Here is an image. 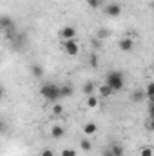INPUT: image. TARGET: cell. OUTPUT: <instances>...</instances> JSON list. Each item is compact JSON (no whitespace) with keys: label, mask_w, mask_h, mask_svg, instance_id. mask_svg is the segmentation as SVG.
Here are the masks:
<instances>
[{"label":"cell","mask_w":154,"mask_h":156,"mask_svg":"<svg viewBox=\"0 0 154 156\" xmlns=\"http://www.w3.org/2000/svg\"><path fill=\"white\" fill-rule=\"evenodd\" d=\"M38 93H40L42 98H45L51 104H54V102L60 100V85H56V83H44L40 87Z\"/></svg>","instance_id":"obj_1"},{"label":"cell","mask_w":154,"mask_h":156,"mask_svg":"<svg viewBox=\"0 0 154 156\" xmlns=\"http://www.w3.org/2000/svg\"><path fill=\"white\" fill-rule=\"evenodd\" d=\"M105 85H109V87L113 89V93L123 89V85H125V76H123V73H121V71H111V73L105 76Z\"/></svg>","instance_id":"obj_2"},{"label":"cell","mask_w":154,"mask_h":156,"mask_svg":"<svg viewBox=\"0 0 154 156\" xmlns=\"http://www.w3.org/2000/svg\"><path fill=\"white\" fill-rule=\"evenodd\" d=\"M62 49H64L69 56H76L78 53H80V45H78L76 40H64Z\"/></svg>","instance_id":"obj_3"},{"label":"cell","mask_w":154,"mask_h":156,"mask_svg":"<svg viewBox=\"0 0 154 156\" xmlns=\"http://www.w3.org/2000/svg\"><path fill=\"white\" fill-rule=\"evenodd\" d=\"M13 29H15L13 18L7 15H0V31H13Z\"/></svg>","instance_id":"obj_4"},{"label":"cell","mask_w":154,"mask_h":156,"mask_svg":"<svg viewBox=\"0 0 154 156\" xmlns=\"http://www.w3.org/2000/svg\"><path fill=\"white\" fill-rule=\"evenodd\" d=\"M76 29L73 27V26H65V27H62L60 29V38L62 40H75L76 38Z\"/></svg>","instance_id":"obj_5"},{"label":"cell","mask_w":154,"mask_h":156,"mask_svg":"<svg viewBox=\"0 0 154 156\" xmlns=\"http://www.w3.org/2000/svg\"><path fill=\"white\" fill-rule=\"evenodd\" d=\"M105 15L107 16H120L121 15V5L118 4V2H113V4H109V5H105Z\"/></svg>","instance_id":"obj_6"},{"label":"cell","mask_w":154,"mask_h":156,"mask_svg":"<svg viewBox=\"0 0 154 156\" xmlns=\"http://www.w3.org/2000/svg\"><path fill=\"white\" fill-rule=\"evenodd\" d=\"M118 47H120V51H123V53H131V51L134 49V42L131 38H121L118 42Z\"/></svg>","instance_id":"obj_7"},{"label":"cell","mask_w":154,"mask_h":156,"mask_svg":"<svg viewBox=\"0 0 154 156\" xmlns=\"http://www.w3.org/2000/svg\"><path fill=\"white\" fill-rule=\"evenodd\" d=\"M73 93H75V89L71 83L60 85V98H69V96H73Z\"/></svg>","instance_id":"obj_8"},{"label":"cell","mask_w":154,"mask_h":156,"mask_svg":"<svg viewBox=\"0 0 154 156\" xmlns=\"http://www.w3.org/2000/svg\"><path fill=\"white\" fill-rule=\"evenodd\" d=\"M109 151L113 153V156H123V154H125L123 145H121V144H118V142H114V144H111V145H109Z\"/></svg>","instance_id":"obj_9"},{"label":"cell","mask_w":154,"mask_h":156,"mask_svg":"<svg viewBox=\"0 0 154 156\" xmlns=\"http://www.w3.org/2000/svg\"><path fill=\"white\" fill-rule=\"evenodd\" d=\"M64 134H65V129H64L62 125H53V129H51V136H53L54 140L64 138Z\"/></svg>","instance_id":"obj_10"},{"label":"cell","mask_w":154,"mask_h":156,"mask_svg":"<svg viewBox=\"0 0 154 156\" xmlns=\"http://www.w3.org/2000/svg\"><path fill=\"white\" fill-rule=\"evenodd\" d=\"M82 93H83L85 96H93V94L96 93V85H94L93 82H87V83H83V87H82Z\"/></svg>","instance_id":"obj_11"},{"label":"cell","mask_w":154,"mask_h":156,"mask_svg":"<svg viewBox=\"0 0 154 156\" xmlns=\"http://www.w3.org/2000/svg\"><path fill=\"white\" fill-rule=\"evenodd\" d=\"M131 100H132L134 104H140V102H143V100H145V93H143L142 89H134V91H132V94H131Z\"/></svg>","instance_id":"obj_12"},{"label":"cell","mask_w":154,"mask_h":156,"mask_svg":"<svg viewBox=\"0 0 154 156\" xmlns=\"http://www.w3.org/2000/svg\"><path fill=\"white\" fill-rule=\"evenodd\" d=\"M96 131H98V127H96L94 122H87V123L83 125V134H85V136H91V134H94Z\"/></svg>","instance_id":"obj_13"},{"label":"cell","mask_w":154,"mask_h":156,"mask_svg":"<svg viewBox=\"0 0 154 156\" xmlns=\"http://www.w3.org/2000/svg\"><path fill=\"white\" fill-rule=\"evenodd\" d=\"M31 73H33L35 78H42L45 71H44V67H42L40 64H31Z\"/></svg>","instance_id":"obj_14"},{"label":"cell","mask_w":154,"mask_h":156,"mask_svg":"<svg viewBox=\"0 0 154 156\" xmlns=\"http://www.w3.org/2000/svg\"><path fill=\"white\" fill-rule=\"evenodd\" d=\"M98 93H100V96H102V98H107V96H111V94H113V89H111L109 85H105V83H103V85H100V87H98Z\"/></svg>","instance_id":"obj_15"},{"label":"cell","mask_w":154,"mask_h":156,"mask_svg":"<svg viewBox=\"0 0 154 156\" xmlns=\"http://www.w3.org/2000/svg\"><path fill=\"white\" fill-rule=\"evenodd\" d=\"M80 149H82L83 153H89V151L93 149V145H91V142H89L87 138H82V140H80Z\"/></svg>","instance_id":"obj_16"},{"label":"cell","mask_w":154,"mask_h":156,"mask_svg":"<svg viewBox=\"0 0 154 156\" xmlns=\"http://www.w3.org/2000/svg\"><path fill=\"white\" fill-rule=\"evenodd\" d=\"M143 93H145V98L152 100V98H154V83H152V82H151V83H147V89H145Z\"/></svg>","instance_id":"obj_17"},{"label":"cell","mask_w":154,"mask_h":156,"mask_svg":"<svg viewBox=\"0 0 154 156\" xmlns=\"http://www.w3.org/2000/svg\"><path fill=\"white\" fill-rule=\"evenodd\" d=\"M62 113H64V105L58 104V102H54V104H53V115L58 116V115H62Z\"/></svg>","instance_id":"obj_18"},{"label":"cell","mask_w":154,"mask_h":156,"mask_svg":"<svg viewBox=\"0 0 154 156\" xmlns=\"http://www.w3.org/2000/svg\"><path fill=\"white\" fill-rule=\"evenodd\" d=\"M89 66H91V67H98V55H96V53H91V56H89Z\"/></svg>","instance_id":"obj_19"},{"label":"cell","mask_w":154,"mask_h":156,"mask_svg":"<svg viewBox=\"0 0 154 156\" xmlns=\"http://www.w3.org/2000/svg\"><path fill=\"white\" fill-rule=\"evenodd\" d=\"M111 33H109V29H98L96 31V37H98V40H103V38H107Z\"/></svg>","instance_id":"obj_20"},{"label":"cell","mask_w":154,"mask_h":156,"mask_svg":"<svg viewBox=\"0 0 154 156\" xmlns=\"http://www.w3.org/2000/svg\"><path fill=\"white\" fill-rule=\"evenodd\" d=\"M87 105L89 107H98V98L93 94V96H87Z\"/></svg>","instance_id":"obj_21"},{"label":"cell","mask_w":154,"mask_h":156,"mask_svg":"<svg viewBox=\"0 0 154 156\" xmlns=\"http://www.w3.org/2000/svg\"><path fill=\"white\" fill-rule=\"evenodd\" d=\"M87 5L91 9H98V7H102V0H87Z\"/></svg>","instance_id":"obj_22"},{"label":"cell","mask_w":154,"mask_h":156,"mask_svg":"<svg viewBox=\"0 0 154 156\" xmlns=\"http://www.w3.org/2000/svg\"><path fill=\"white\" fill-rule=\"evenodd\" d=\"M140 156H152V147H143V149H140Z\"/></svg>","instance_id":"obj_23"},{"label":"cell","mask_w":154,"mask_h":156,"mask_svg":"<svg viewBox=\"0 0 154 156\" xmlns=\"http://www.w3.org/2000/svg\"><path fill=\"white\" fill-rule=\"evenodd\" d=\"M62 156H76V151L75 149H64L62 151Z\"/></svg>","instance_id":"obj_24"},{"label":"cell","mask_w":154,"mask_h":156,"mask_svg":"<svg viewBox=\"0 0 154 156\" xmlns=\"http://www.w3.org/2000/svg\"><path fill=\"white\" fill-rule=\"evenodd\" d=\"M42 156H54V151L47 147V149H44V151H42Z\"/></svg>","instance_id":"obj_25"},{"label":"cell","mask_w":154,"mask_h":156,"mask_svg":"<svg viewBox=\"0 0 154 156\" xmlns=\"http://www.w3.org/2000/svg\"><path fill=\"white\" fill-rule=\"evenodd\" d=\"M145 125H147V129H149V131H152V118H151V116L147 118V123H145Z\"/></svg>","instance_id":"obj_26"},{"label":"cell","mask_w":154,"mask_h":156,"mask_svg":"<svg viewBox=\"0 0 154 156\" xmlns=\"http://www.w3.org/2000/svg\"><path fill=\"white\" fill-rule=\"evenodd\" d=\"M102 156H113V153H111V151H109V147H107V149H103V151H102Z\"/></svg>","instance_id":"obj_27"},{"label":"cell","mask_w":154,"mask_h":156,"mask_svg":"<svg viewBox=\"0 0 154 156\" xmlns=\"http://www.w3.org/2000/svg\"><path fill=\"white\" fill-rule=\"evenodd\" d=\"M93 45H94V47H100V45H102V42H100V40H93Z\"/></svg>","instance_id":"obj_28"},{"label":"cell","mask_w":154,"mask_h":156,"mask_svg":"<svg viewBox=\"0 0 154 156\" xmlns=\"http://www.w3.org/2000/svg\"><path fill=\"white\" fill-rule=\"evenodd\" d=\"M5 131V123L4 122H0V133H4Z\"/></svg>","instance_id":"obj_29"},{"label":"cell","mask_w":154,"mask_h":156,"mask_svg":"<svg viewBox=\"0 0 154 156\" xmlns=\"http://www.w3.org/2000/svg\"><path fill=\"white\" fill-rule=\"evenodd\" d=\"M2 96H4V87L0 85V98H2Z\"/></svg>","instance_id":"obj_30"}]
</instances>
